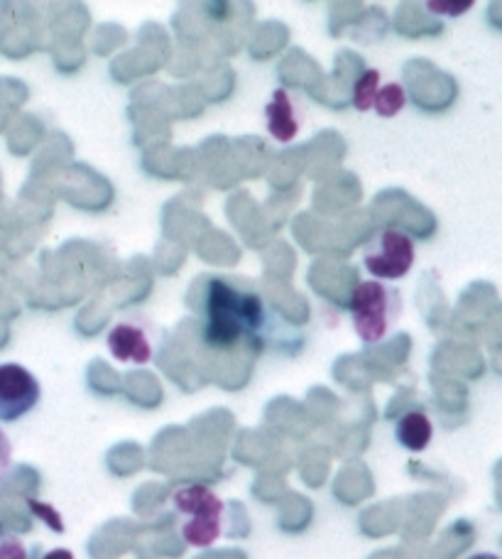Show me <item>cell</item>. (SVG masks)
Listing matches in <instances>:
<instances>
[{
    "label": "cell",
    "mask_w": 502,
    "mask_h": 559,
    "mask_svg": "<svg viewBox=\"0 0 502 559\" xmlns=\"http://www.w3.org/2000/svg\"><path fill=\"white\" fill-rule=\"evenodd\" d=\"M172 506L177 515L182 518L179 533H182L187 545L204 550V547L220 540L226 521V503L208 486L189 484L177 488Z\"/></svg>",
    "instance_id": "obj_3"
},
{
    "label": "cell",
    "mask_w": 502,
    "mask_h": 559,
    "mask_svg": "<svg viewBox=\"0 0 502 559\" xmlns=\"http://www.w3.org/2000/svg\"><path fill=\"white\" fill-rule=\"evenodd\" d=\"M43 397L37 378L20 364H0V423H17Z\"/></svg>",
    "instance_id": "obj_5"
},
{
    "label": "cell",
    "mask_w": 502,
    "mask_h": 559,
    "mask_svg": "<svg viewBox=\"0 0 502 559\" xmlns=\"http://www.w3.org/2000/svg\"><path fill=\"white\" fill-rule=\"evenodd\" d=\"M468 559H500V557H498V555H493V552H478V555L468 557Z\"/></svg>",
    "instance_id": "obj_16"
},
{
    "label": "cell",
    "mask_w": 502,
    "mask_h": 559,
    "mask_svg": "<svg viewBox=\"0 0 502 559\" xmlns=\"http://www.w3.org/2000/svg\"><path fill=\"white\" fill-rule=\"evenodd\" d=\"M267 326L263 297L234 280L211 277L201 297V336L216 352L258 342Z\"/></svg>",
    "instance_id": "obj_1"
},
{
    "label": "cell",
    "mask_w": 502,
    "mask_h": 559,
    "mask_svg": "<svg viewBox=\"0 0 502 559\" xmlns=\"http://www.w3.org/2000/svg\"><path fill=\"white\" fill-rule=\"evenodd\" d=\"M0 559H29V552L17 535L0 531Z\"/></svg>",
    "instance_id": "obj_12"
},
{
    "label": "cell",
    "mask_w": 502,
    "mask_h": 559,
    "mask_svg": "<svg viewBox=\"0 0 502 559\" xmlns=\"http://www.w3.org/2000/svg\"><path fill=\"white\" fill-rule=\"evenodd\" d=\"M265 123L270 135L279 140V143L295 140L301 131V108L295 94L285 92V88H277L273 94V102L265 108Z\"/></svg>",
    "instance_id": "obj_7"
},
{
    "label": "cell",
    "mask_w": 502,
    "mask_h": 559,
    "mask_svg": "<svg viewBox=\"0 0 502 559\" xmlns=\"http://www.w3.org/2000/svg\"><path fill=\"white\" fill-rule=\"evenodd\" d=\"M378 88H380L378 69H368V72L358 76V82L354 86V106L358 108V111H370V108H373Z\"/></svg>",
    "instance_id": "obj_10"
},
{
    "label": "cell",
    "mask_w": 502,
    "mask_h": 559,
    "mask_svg": "<svg viewBox=\"0 0 502 559\" xmlns=\"http://www.w3.org/2000/svg\"><path fill=\"white\" fill-rule=\"evenodd\" d=\"M108 352L120 364H133L145 366L153 361L155 356V342H153V329L143 319H123L108 332Z\"/></svg>",
    "instance_id": "obj_6"
},
{
    "label": "cell",
    "mask_w": 502,
    "mask_h": 559,
    "mask_svg": "<svg viewBox=\"0 0 502 559\" xmlns=\"http://www.w3.org/2000/svg\"><path fill=\"white\" fill-rule=\"evenodd\" d=\"M348 309L360 342L380 344L393 334L402 314V297L393 285H385L383 280H366V283L356 285Z\"/></svg>",
    "instance_id": "obj_2"
},
{
    "label": "cell",
    "mask_w": 502,
    "mask_h": 559,
    "mask_svg": "<svg viewBox=\"0 0 502 559\" xmlns=\"http://www.w3.org/2000/svg\"><path fill=\"white\" fill-rule=\"evenodd\" d=\"M431 437H434V425H431L427 413L411 411L397 419L395 439L407 452H425L431 444Z\"/></svg>",
    "instance_id": "obj_8"
},
{
    "label": "cell",
    "mask_w": 502,
    "mask_h": 559,
    "mask_svg": "<svg viewBox=\"0 0 502 559\" xmlns=\"http://www.w3.org/2000/svg\"><path fill=\"white\" fill-rule=\"evenodd\" d=\"M405 106H407V94L399 84H385V86L378 88V96H375V104H373L378 116L395 118Z\"/></svg>",
    "instance_id": "obj_9"
},
{
    "label": "cell",
    "mask_w": 502,
    "mask_h": 559,
    "mask_svg": "<svg viewBox=\"0 0 502 559\" xmlns=\"http://www.w3.org/2000/svg\"><path fill=\"white\" fill-rule=\"evenodd\" d=\"M43 559H74V555L69 552V550H62V547H59V550L47 552Z\"/></svg>",
    "instance_id": "obj_15"
},
{
    "label": "cell",
    "mask_w": 502,
    "mask_h": 559,
    "mask_svg": "<svg viewBox=\"0 0 502 559\" xmlns=\"http://www.w3.org/2000/svg\"><path fill=\"white\" fill-rule=\"evenodd\" d=\"M417 261L415 241L399 228H383L363 248L366 271L378 280L405 277Z\"/></svg>",
    "instance_id": "obj_4"
},
{
    "label": "cell",
    "mask_w": 502,
    "mask_h": 559,
    "mask_svg": "<svg viewBox=\"0 0 502 559\" xmlns=\"http://www.w3.org/2000/svg\"><path fill=\"white\" fill-rule=\"evenodd\" d=\"M476 5V0H427V10L441 17H461Z\"/></svg>",
    "instance_id": "obj_11"
},
{
    "label": "cell",
    "mask_w": 502,
    "mask_h": 559,
    "mask_svg": "<svg viewBox=\"0 0 502 559\" xmlns=\"http://www.w3.org/2000/svg\"><path fill=\"white\" fill-rule=\"evenodd\" d=\"M29 508H33V513H37L43 521L52 527L57 533H64V523H62V515H59L52 506L47 503H39V501H29Z\"/></svg>",
    "instance_id": "obj_13"
},
{
    "label": "cell",
    "mask_w": 502,
    "mask_h": 559,
    "mask_svg": "<svg viewBox=\"0 0 502 559\" xmlns=\"http://www.w3.org/2000/svg\"><path fill=\"white\" fill-rule=\"evenodd\" d=\"M10 468H13V442H10L5 429L0 427V478L8 476Z\"/></svg>",
    "instance_id": "obj_14"
}]
</instances>
